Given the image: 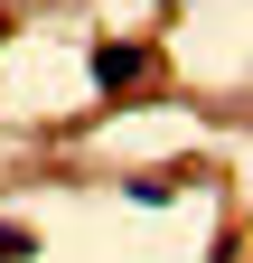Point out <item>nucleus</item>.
I'll use <instances>...</instances> for the list:
<instances>
[{"label": "nucleus", "instance_id": "nucleus-1", "mask_svg": "<svg viewBox=\"0 0 253 263\" xmlns=\"http://www.w3.org/2000/svg\"><path fill=\"white\" fill-rule=\"evenodd\" d=\"M85 66H94V85H103V94H122V85H141V66H150V57H141L132 38H103Z\"/></svg>", "mask_w": 253, "mask_h": 263}, {"label": "nucleus", "instance_id": "nucleus-2", "mask_svg": "<svg viewBox=\"0 0 253 263\" xmlns=\"http://www.w3.org/2000/svg\"><path fill=\"white\" fill-rule=\"evenodd\" d=\"M38 254V235H28V226H0V263H28Z\"/></svg>", "mask_w": 253, "mask_h": 263}]
</instances>
